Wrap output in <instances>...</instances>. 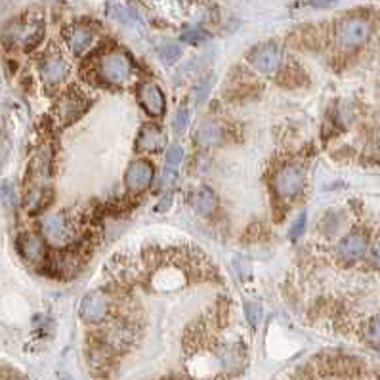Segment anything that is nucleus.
I'll use <instances>...</instances> for the list:
<instances>
[{
    "label": "nucleus",
    "instance_id": "obj_20",
    "mask_svg": "<svg viewBox=\"0 0 380 380\" xmlns=\"http://www.w3.org/2000/svg\"><path fill=\"white\" fill-rule=\"evenodd\" d=\"M174 132L176 134H184L186 132L187 124H189V111H187L186 107H180L176 111V115H174Z\"/></svg>",
    "mask_w": 380,
    "mask_h": 380
},
{
    "label": "nucleus",
    "instance_id": "obj_19",
    "mask_svg": "<svg viewBox=\"0 0 380 380\" xmlns=\"http://www.w3.org/2000/svg\"><path fill=\"white\" fill-rule=\"evenodd\" d=\"M245 316L250 325H258L262 321V306L258 302H247L245 304Z\"/></svg>",
    "mask_w": 380,
    "mask_h": 380
},
{
    "label": "nucleus",
    "instance_id": "obj_15",
    "mask_svg": "<svg viewBox=\"0 0 380 380\" xmlns=\"http://www.w3.org/2000/svg\"><path fill=\"white\" fill-rule=\"evenodd\" d=\"M191 206H193L197 213L201 216H211L216 211V197L211 189L201 187L191 195Z\"/></svg>",
    "mask_w": 380,
    "mask_h": 380
},
{
    "label": "nucleus",
    "instance_id": "obj_9",
    "mask_svg": "<svg viewBox=\"0 0 380 380\" xmlns=\"http://www.w3.org/2000/svg\"><path fill=\"white\" fill-rule=\"evenodd\" d=\"M153 176H155V170H153V165L150 161H134L132 165L126 170V186L132 191H142L145 187L150 186L153 182Z\"/></svg>",
    "mask_w": 380,
    "mask_h": 380
},
{
    "label": "nucleus",
    "instance_id": "obj_18",
    "mask_svg": "<svg viewBox=\"0 0 380 380\" xmlns=\"http://www.w3.org/2000/svg\"><path fill=\"white\" fill-rule=\"evenodd\" d=\"M165 159H167L168 168H178L180 165H182V161H184V147H182V145H178V143L170 145Z\"/></svg>",
    "mask_w": 380,
    "mask_h": 380
},
{
    "label": "nucleus",
    "instance_id": "obj_14",
    "mask_svg": "<svg viewBox=\"0 0 380 380\" xmlns=\"http://www.w3.org/2000/svg\"><path fill=\"white\" fill-rule=\"evenodd\" d=\"M195 142L203 147L209 145H218L224 142V128L216 123H206L203 126H199V130L195 132Z\"/></svg>",
    "mask_w": 380,
    "mask_h": 380
},
{
    "label": "nucleus",
    "instance_id": "obj_22",
    "mask_svg": "<svg viewBox=\"0 0 380 380\" xmlns=\"http://www.w3.org/2000/svg\"><path fill=\"white\" fill-rule=\"evenodd\" d=\"M206 35H204L203 31H199V29H189V31H184L182 33V40L187 43V45H199V43H203Z\"/></svg>",
    "mask_w": 380,
    "mask_h": 380
},
{
    "label": "nucleus",
    "instance_id": "obj_6",
    "mask_svg": "<svg viewBox=\"0 0 380 380\" xmlns=\"http://www.w3.org/2000/svg\"><path fill=\"white\" fill-rule=\"evenodd\" d=\"M109 311H111V300H109L107 292H90L80 302V318H82V321L92 323V325L106 321Z\"/></svg>",
    "mask_w": 380,
    "mask_h": 380
},
{
    "label": "nucleus",
    "instance_id": "obj_7",
    "mask_svg": "<svg viewBox=\"0 0 380 380\" xmlns=\"http://www.w3.org/2000/svg\"><path fill=\"white\" fill-rule=\"evenodd\" d=\"M88 102L84 92L80 90H67L60 99H58V117L63 124L75 123L77 119L86 113Z\"/></svg>",
    "mask_w": 380,
    "mask_h": 380
},
{
    "label": "nucleus",
    "instance_id": "obj_23",
    "mask_svg": "<svg viewBox=\"0 0 380 380\" xmlns=\"http://www.w3.org/2000/svg\"><path fill=\"white\" fill-rule=\"evenodd\" d=\"M109 8L115 10V14H111L115 19L123 21V23H132V16H130V12H128L126 8H123V6H115V4H111Z\"/></svg>",
    "mask_w": 380,
    "mask_h": 380
},
{
    "label": "nucleus",
    "instance_id": "obj_10",
    "mask_svg": "<svg viewBox=\"0 0 380 380\" xmlns=\"http://www.w3.org/2000/svg\"><path fill=\"white\" fill-rule=\"evenodd\" d=\"M18 247L21 257L31 264H40L46 260V245L40 235L36 233H23L18 239Z\"/></svg>",
    "mask_w": 380,
    "mask_h": 380
},
{
    "label": "nucleus",
    "instance_id": "obj_3",
    "mask_svg": "<svg viewBox=\"0 0 380 380\" xmlns=\"http://www.w3.org/2000/svg\"><path fill=\"white\" fill-rule=\"evenodd\" d=\"M247 60L262 75H274L281 67L283 52H281V48L275 45V43H265V45L252 48L247 54Z\"/></svg>",
    "mask_w": 380,
    "mask_h": 380
},
{
    "label": "nucleus",
    "instance_id": "obj_4",
    "mask_svg": "<svg viewBox=\"0 0 380 380\" xmlns=\"http://www.w3.org/2000/svg\"><path fill=\"white\" fill-rule=\"evenodd\" d=\"M371 33L369 23L361 18L344 19L336 29V40L342 48H357L361 46Z\"/></svg>",
    "mask_w": 380,
    "mask_h": 380
},
{
    "label": "nucleus",
    "instance_id": "obj_27",
    "mask_svg": "<svg viewBox=\"0 0 380 380\" xmlns=\"http://www.w3.org/2000/svg\"><path fill=\"white\" fill-rule=\"evenodd\" d=\"M338 0H306L308 6H313V8H331L335 6Z\"/></svg>",
    "mask_w": 380,
    "mask_h": 380
},
{
    "label": "nucleus",
    "instance_id": "obj_11",
    "mask_svg": "<svg viewBox=\"0 0 380 380\" xmlns=\"http://www.w3.org/2000/svg\"><path fill=\"white\" fill-rule=\"evenodd\" d=\"M165 142H167L165 132L157 124H143L142 130L138 134V140H136V150L140 153H157V151L163 150Z\"/></svg>",
    "mask_w": 380,
    "mask_h": 380
},
{
    "label": "nucleus",
    "instance_id": "obj_5",
    "mask_svg": "<svg viewBox=\"0 0 380 380\" xmlns=\"http://www.w3.org/2000/svg\"><path fill=\"white\" fill-rule=\"evenodd\" d=\"M43 233L46 235V239H50L56 245H67V243H71L73 235H75L73 216H67L65 213L48 216L43 222Z\"/></svg>",
    "mask_w": 380,
    "mask_h": 380
},
{
    "label": "nucleus",
    "instance_id": "obj_25",
    "mask_svg": "<svg viewBox=\"0 0 380 380\" xmlns=\"http://www.w3.org/2000/svg\"><path fill=\"white\" fill-rule=\"evenodd\" d=\"M304 228H306V214H300V218L294 222V226L291 228V239L300 237L304 233Z\"/></svg>",
    "mask_w": 380,
    "mask_h": 380
},
{
    "label": "nucleus",
    "instance_id": "obj_16",
    "mask_svg": "<svg viewBox=\"0 0 380 380\" xmlns=\"http://www.w3.org/2000/svg\"><path fill=\"white\" fill-rule=\"evenodd\" d=\"M69 46L73 48L75 54H82L84 50H88V46L92 45V31L86 29V27H73L71 33H69Z\"/></svg>",
    "mask_w": 380,
    "mask_h": 380
},
{
    "label": "nucleus",
    "instance_id": "obj_13",
    "mask_svg": "<svg viewBox=\"0 0 380 380\" xmlns=\"http://www.w3.org/2000/svg\"><path fill=\"white\" fill-rule=\"evenodd\" d=\"M40 73H43V79H45L46 84H60L65 75H67V63L60 56H48L45 62H43V67H40Z\"/></svg>",
    "mask_w": 380,
    "mask_h": 380
},
{
    "label": "nucleus",
    "instance_id": "obj_21",
    "mask_svg": "<svg viewBox=\"0 0 380 380\" xmlns=\"http://www.w3.org/2000/svg\"><path fill=\"white\" fill-rule=\"evenodd\" d=\"M367 340H369L375 348H380V316L371 319V323H369V327H367Z\"/></svg>",
    "mask_w": 380,
    "mask_h": 380
},
{
    "label": "nucleus",
    "instance_id": "obj_26",
    "mask_svg": "<svg viewBox=\"0 0 380 380\" xmlns=\"http://www.w3.org/2000/svg\"><path fill=\"white\" fill-rule=\"evenodd\" d=\"M0 195H2V199H4V203L6 204H14V201H16L14 187L10 186V184H2V187H0Z\"/></svg>",
    "mask_w": 380,
    "mask_h": 380
},
{
    "label": "nucleus",
    "instance_id": "obj_17",
    "mask_svg": "<svg viewBox=\"0 0 380 380\" xmlns=\"http://www.w3.org/2000/svg\"><path fill=\"white\" fill-rule=\"evenodd\" d=\"M159 56L163 62L167 63V65H172V63H176L180 60V56H182V48L174 43H170V45L161 46Z\"/></svg>",
    "mask_w": 380,
    "mask_h": 380
},
{
    "label": "nucleus",
    "instance_id": "obj_28",
    "mask_svg": "<svg viewBox=\"0 0 380 380\" xmlns=\"http://www.w3.org/2000/svg\"><path fill=\"white\" fill-rule=\"evenodd\" d=\"M371 262L380 270V239L375 241V245L371 247Z\"/></svg>",
    "mask_w": 380,
    "mask_h": 380
},
{
    "label": "nucleus",
    "instance_id": "obj_12",
    "mask_svg": "<svg viewBox=\"0 0 380 380\" xmlns=\"http://www.w3.org/2000/svg\"><path fill=\"white\" fill-rule=\"evenodd\" d=\"M365 250H367V237L363 235V233H348L342 241H340V245H338V252H340V257L348 260V262H355V260H359V258L365 254Z\"/></svg>",
    "mask_w": 380,
    "mask_h": 380
},
{
    "label": "nucleus",
    "instance_id": "obj_2",
    "mask_svg": "<svg viewBox=\"0 0 380 380\" xmlns=\"http://www.w3.org/2000/svg\"><path fill=\"white\" fill-rule=\"evenodd\" d=\"M130 73H132V65L123 52L106 54L97 67L99 79L109 84H123L130 79Z\"/></svg>",
    "mask_w": 380,
    "mask_h": 380
},
{
    "label": "nucleus",
    "instance_id": "obj_29",
    "mask_svg": "<svg viewBox=\"0 0 380 380\" xmlns=\"http://www.w3.org/2000/svg\"><path fill=\"white\" fill-rule=\"evenodd\" d=\"M6 380H27V379H21V377H12V379H6Z\"/></svg>",
    "mask_w": 380,
    "mask_h": 380
},
{
    "label": "nucleus",
    "instance_id": "obj_8",
    "mask_svg": "<svg viewBox=\"0 0 380 380\" xmlns=\"http://www.w3.org/2000/svg\"><path fill=\"white\" fill-rule=\"evenodd\" d=\"M138 102L140 106L150 113V115L157 117L165 113V94L163 90L155 84V82H142L140 88H138Z\"/></svg>",
    "mask_w": 380,
    "mask_h": 380
},
{
    "label": "nucleus",
    "instance_id": "obj_1",
    "mask_svg": "<svg viewBox=\"0 0 380 380\" xmlns=\"http://www.w3.org/2000/svg\"><path fill=\"white\" fill-rule=\"evenodd\" d=\"M274 191L281 201L294 199L304 187V170L298 165H285L274 174Z\"/></svg>",
    "mask_w": 380,
    "mask_h": 380
},
{
    "label": "nucleus",
    "instance_id": "obj_24",
    "mask_svg": "<svg viewBox=\"0 0 380 380\" xmlns=\"http://www.w3.org/2000/svg\"><path fill=\"white\" fill-rule=\"evenodd\" d=\"M178 174L176 170H172V168H165V172H163V178H161V186L170 187L176 184Z\"/></svg>",
    "mask_w": 380,
    "mask_h": 380
}]
</instances>
